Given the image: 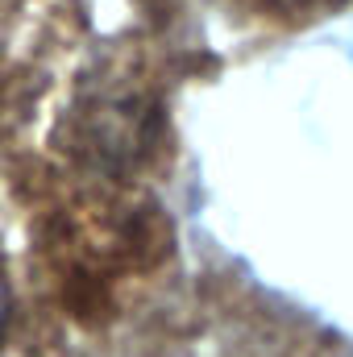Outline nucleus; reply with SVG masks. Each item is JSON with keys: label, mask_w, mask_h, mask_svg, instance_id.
I'll list each match as a JSON object with an SVG mask.
<instances>
[{"label": "nucleus", "mask_w": 353, "mask_h": 357, "mask_svg": "<svg viewBox=\"0 0 353 357\" xmlns=\"http://www.w3.org/2000/svg\"><path fill=\"white\" fill-rule=\"evenodd\" d=\"M4 320H8V291H4V282H0V328H4Z\"/></svg>", "instance_id": "obj_1"}]
</instances>
